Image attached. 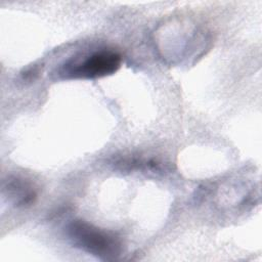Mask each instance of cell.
Here are the masks:
<instances>
[{
  "label": "cell",
  "instance_id": "obj_3",
  "mask_svg": "<svg viewBox=\"0 0 262 262\" xmlns=\"http://www.w3.org/2000/svg\"><path fill=\"white\" fill-rule=\"evenodd\" d=\"M6 190L9 195L15 200V203L18 206L30 205L36 198L35 191L19 179H13L12 181L7 182Z\"/></svg>",
  "mask_w": 262,
  "mask_h": 262
},
{
  "label": "cell",
  "instance_id": "obj_2",
  "mask_svg": "<svg viewBox=\"0 0 262 262\" xmlns=\"http://www.w3.org/2000/svg\"><path fill=\"white\" fill-rule=\"evenodd\" d=\"M122 62L121 55L115 51L94 52L77 63L66 66L62 74L72 78H100L116 73Z\"/></svg>",
  "mask_w": 262,
  "mask_h": 262
},
{
  "label": "cell",
  "instance_id": "obj_1",
  "mask_svg": "<svg viewBox=\"0 0 262 262\" xmlns=\"http://www.w3.org/2000/svg\"><path fill=\"white\" fill-rule=\"evenodd\" d=\"M68 235L76 247L104 260L115 259L122 252L118 236L84 220H74L68 226Z\"/></svg>",
  "mask_w": 262,
  "mask_h": 262
}]
</instances>
